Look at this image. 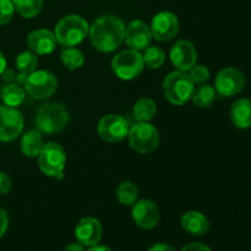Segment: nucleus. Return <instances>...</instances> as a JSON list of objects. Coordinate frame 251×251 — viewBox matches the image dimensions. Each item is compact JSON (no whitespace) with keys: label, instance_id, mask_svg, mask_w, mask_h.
Segmentation results:
<instances>
[{"label":"nucleus","instance_id":"21","mask_svg":"<svg viewBox=\"0 0 251 251\" xmlns=\"http://www.w3.org/2000/svg\"><path fill=\"white\" fill-rule=\"evenodd\" d=\"M157 113V104L151 98H140L136 100L132 108V115H134L136 123H149L154 118Z\"/></svg>","mask_w":251,"mask_h":251},{"label":"nucleus","instance_id":"11","mask_svg":"<svg viewBox=\"0 0 251 251\" xmlns=\"http://www.w3.org/2000/svg\"><path fill=\"white\" fill-rule=\"evenodd\" d=\"M24 117L16 108L0 105V142H10L21 135Z\"/></svg>","mask_w":251,"mask_h":251},{"label":"nucleus","instance_id":"31","mask_svg":"<svg viewBox=\"0 0 251 251\" xmlns=\"http://www.w3.org/2000/svg\"><path fill=\"white\" fill-rule=\"evenodd\" d=\"M12 188V181L5 172H0V194L6 195Z\"/></svg>","mask_w":251,"mask_h":251},{"label":"nucleus","instance_id":"28","mask_svg":"<svg viewBox=\"0 0 251 251\" xmlns=\"http://www.w3.org/2000/svg\"><path fill=\"white\" fill-rule=\"evenodd\" d=\"M37 65H38V59L37 55L31 50L22 51L16 58V68L19 73L29 75L33 71H36Z\"/></svg>","mask_w":251,"mask_h":251},{"label":"nucleus","instance_id":"13","mask_svg":"<svg viewBox=\"0 0 251 251\" xmlns=\"http://www.w3.org/2000/svg\"><path fill=\"white\" fill-rule=\"evenodd\" d=\"M152 36L151 28L146 22L141 20H134L125 27V43L130 49L136 51H144L151 46Z\"/></svg>","mask_w":251,"mask_h":251},{"label":"nucleus","instance_id":"7","mask_svg":"<svg viewBox=\"0 0 251 251\" xmlns=\"http://www.w3.org/2000/svg\"><path fill=\"white\" fill-rule=\"evenodd\" d=\"M145 64L140 51L125 49L112 59V70L119 78L125 81L139 77L144 71Z\"/></svg>","mask_w":251,"mask_h":251},{"label":"nucleus","instance_id":"24","mask_svg":"<svg viewBox=\"0 0 251 251\" xmlns=\"http://www.w3.org/2000/svg\"><path fill=\"white\" fill-rule=\"evenodd\" d=\"M60 59L64 66L71 71L82 68L85 64V55L75 47H64L60 51Z\"/></svg>","mask_w":251,"mask_h":251},{"label":"nucleus","instance_id":"1","mask_svg":"<svg viewBox=\"0 0 251 251\" xmlns=\"http://www.w3.org/2000/svg\"><path fill=\"white\" fill-rule=\"evenodd\" d=\"M88 36L93 48L102 53H112L124 42L125 25L114 15H104L91 25Z\"/></svg>","mask_w":251,"mask_h":251},{"label":"nucleus","instance_id":"3","mask_svg":"<svg viewBox=\"0 0 251 251\" xmlns=\"http://www.w3.org/2000/svg\"><path fill=\"white\" fill-rule=\"evenodd\" d=\"M90 25L78 15H68L56 24L54 36L63 47H75L87 37Z\"/></svg>","mask_w":251,"mask_h":251},{"label":"nucleus","instance_id":"35","mask_svg":"<svg viewBox=\"0 0 251 251\" xmlns=\"http://www.w3.org/2000/svg\"><path fill=\"white\" fill-rule=\"evenodd\" d=\"M147 251H176L173 247H171L169 244H166V243H157V244H153L151 248H150Z\"/></svg>","mask_w":251,"mask_h":251},{"label":"nucleus","instance_id":"25","mask_svg":"<svg viewBox=\"0 0 251 251\" xmlns=\"http://www.w3.org/2000/svg\"><path fill=\"white\" fill-rule=\"evenodd\" d=\"M118 201H119L122 205L124 206H132L137 201V196H139V189L131 181H122V183L118 185L117 190Z\"/></svg>","mask_w":251,"mask_h":251},{"label":"nucleus","instance_id":"36","mask_svg":"<svg viewBox=\"0 0 251 251\" xmlns=\"http://www.w3.org/2000/svg\"><path fill=\"white\" fill-rule=\"evenodd\" d=\"M64 251H86V250H85V247L77 242V243H71V244L66 245Z\"/></svg>","mask_w":251,"mask_h":251},{"label":"nucleus","instance_id":"19","mask_svg":"<svg viewBox=\"0 0 251 251\" xmlns=\"http://www.w3.org/2000/svg\"><path fill=\"white\" fill-rule=\"evenodd\" d=\"M230 122L238 129H250L251 127V100L239 98L230 107Z\"/></svg>","mask_w":251,"mask_h":251},{"label":"nucleus","instance_id":"20","mask_svg":"<svg viewBox=\"0 0 251 251\" xmlns=\"http://www.w3.org/2000/svg\"><path fill=\"white\" fill-rule=\"evenodd\" d=\"M44 146L42 132L39 130H29L21 139L22 153L29 158L38 157Z\"/></svg>","mask_w":251,"mask_h":251},{"label":"nucleus","instance_id":"5","mask_svg":"<svg viewBox=\"0 0 251 251\" xmlns=\"http://www.w3.org/2000/svg\"><path fill=\"white\" fill-rule=\"evenodd\" d=\"M129 145L135 152L149 154L159 146V132L151 123H136L129 129Z\"/></svg>","mask_w":251,"mask_h":251},{"label":"nucleus","instance_id":"14","mask_svg":"<svg viewBox=\"0 0 251 251\" xmlns=\"http://www.w3.org/2000/svg\"><path fill=\"white\" fill-rule=\"evenodd\" d=\"M169 58H171L172 64L176 66V70L186 73L194 65H196L198 51H196L193 42L188 41V39H179L172 46L171 51H169Z\"/></svg>","mask_w":251,"mask_h":251},{"label":"nucleus","instance_id":"18","mask_svg":"<svg viewBox=\"0 0 251 251\" xmlns=\"http://www.w3.org/2000/svg\"><path fill=\"white\" fill-rule=\"evenodd\" d=\"M180 226L191 235H205L210 230V222L203 213L199 211H188L180 218Z\"/></svg>","mask_w":251,"mask_h":251},{"label":"nucleus","instance_id":"15","mask_svg":"<svg viewBox=\"0 0 251 251\" xmlns=\"http://www.w3.org/2000/svg\"><path fill=\"white\" fill-rule=\"evenodd\" d=\"M152 36L158 42H169L178 34L179 20L173 12L162 11L158 12L152 19L151 26Z\"/></svg>","mask_w":251,"mask_h":251},{"label":"nucleus","instance_id":"32","mask_svg":"<svg viewBox=\"0 0 251 251\" xmlns=\"http://www.w3.org/2000/svg\"><path fill=\"white\" fill-rule=\"evenodd\" d=\"M7 226H9V217H7L6 211L0 207V239L6 232Z\"/></svg>","mask_w":251,"mask_h":251},{"label":"nucleus","instance_id":"2","mask_svg":"<svg viewBox=\"0 0 251 251\" xmlns=\"http://www.w3.org/2000/svg\"><path fill=\"white\" fill-rule=\"evenodd\" d=\"M69 120L70 114L65 105L58 102H48L37 110L34 124L43 134H56L65 129Z\"/></svg>","mask_w":251,"mask_h":251},{"label":"nucleus","instance_id":"23","mask_svg":"<svg viewBox=\"0 0 251 251\" xmlns=\"http://www.w3.org/2000/svg\"><path fill=\"white\" fill-rule=\"evenodd\" d=\"M216 98H217V91L213 86L205 83V85H200L198 88H194L193 96H191V100H193L194 105L198 108H208L215 103Z\"/></svg>","mask_w":251,"mask_h":251},{"label":"nucleus","instance_id":"27","mask_svg":"<svg viewBox=\"0 0 251 251\" xmlns=\"http://www.w3.org/2000/svg\"><path fill=\"white\" fill-rule=\"evenodd\" d=\"M144 55H142V59H144L145 66H147L149 69H159L166 61V53L162 48L159 47H151L150 46L146 50H144Z\"/></svg>","mask_w":251,"mask_h":251},{"label":"nucleus","instance_id":"10","mask_svg":"<svg viewBox=\"0 0 251 251\" xmlns=\"http://www.w3.org/2000/svg\"><path fill=\"white\" fill-rule=\"evenodd\" d=\"M129 124L122 115L108 114L100 120L97 125V131L100 139L104 141L115 144L125 140L129 134Z\"/></svg>","mask_w":251,"mask_h":251},{"label":"nucleus","instance_id":"6","mask_svg":"<svg viewBox=\"0 0 251 251\" xmlns=\"http://www.w3.org/2000/svg\"><path fill=\"white\" fill-rule=\"evenodd\" d=\"M38 166L42 173L47 176L61 179L66 166V153L63 147L56 142L44 144L41 153L38 154Z\"/></svg>","mask_w":251,"mask_h":251},{"label":"nucleus","instance_id":"4","mask_svg":"<svg viewBox=\"0 0 251 251\" xmlns=\"http://www.w3.org/2000/svg\"><path fill=\"white\" fill-rule=\"evenodd\" d=\"M163 92L169 103L174 105H183L191 100L194 82L189 74L179 70L173 71L164 78Z\"/></svg>","mask_w":251,"mask_h":251},{"label":"nucleus","instance_id":"38","mask_svg":"<svg viewBox=\"0 0 251 251\" xmlns=\"http://www.w3.org/2000/svg\"><path fill=\"white\" fill-rule=\"evenodd\" d=\"M5 69H6V59H5L4 54L1 53V50H0V75L4 73Z\"/></svg>","mask_w":251,"mask_h":251},{"label":"nucleus","instance_id":"30","mask_svg":"<svg viewBox=\"0 0 251 251\" xmlns=\"http://www.w3.org/2000/svg\"><path fill=\"white\" fill-rule=\"evenodd\" d=\"M15 6L11 0H0V25L9 24L15 15Z\"/></svg>","mask_w":251,"mask_h":251},{"label":"nucleus","instance_id":"22","mask_svg":"<svg viewBox=\"0 0 251 251\" xmlns=\"http://www.w3.org/2000/svg\"><path fill=\"white\" fill-rule=\"evenodd\" d=\"M0 97L5 105L16 108L24 103L25 98H26V91L19 83H7L0 92Z\"/></svg>","mask_w":251,"mask_h":251},{"label":"nucleus","instance_id":"9","mask_svg":"<svg viewBox=\"0 0 251 251\" xmlns=\"http://www.w3.org/2000/svg\"><path fill=\"white\" fill-rule=\"evenodd\" d=\"M247 83V77L240 69L228 66L217 73L215 86L217 95L221 97H232L242 92Z\"/></svg>","mask_w":251,"mask_h":251},{"label":"nucleus","instance_id":"33","mask_svg":"<svg viewBox=\"0 0 251 251\" xmlns=\"http://www.w3.org/2000/svg\"><path fill=\"white\" fill-rule=\"evenodd\" d=\"M181 251H212L210 247H207L203 243H190V244L185 245V247L181 249Z\"/></svg>","mask_w":251,"mask_h":251},{"label":"nucleus","instance_id":"16","mask_svg":"<svg viewBox=\"0 0 251 251\" xmlns=\"http://www.w3.org/2000/svg\"><path fill=\"white\" fill-rule=\"evenodd\" d=\"M102 225L95 217H83L75 228V237L83 247H95L102 239Z\"/></svg>","mask_w":251,"mask_h":251},{"label":"nucleus","instance_id":"12","mask_svg":"<svg viewBox=\"0 0 251 251\" xmlns=\"http://www.w3.org/2000/svg\"><path fill=\"white\" fill-rule=\"evenodd\" d=\"M131 217L135 225L145 230H151L159 223L158 206L149 199H142L132 205Z\"/></svg>","mask_w":251,"mask_h":251},{"label":"nucleus","instance_id":"29","mask_svg":"<svg viewBox=\"0 0 251 251\" xmlns=\"http://www.w3.org/2000/svg\"><path fill=\"white\" fill-rule=\"evenodd\" d=\"M189 76L193 80L194 85H205L210 80V70L205 65H194L189 70Z\"/></svg>","mask_w":251,"mask_h":251},{"label":"nucleus","instance_id":"34","mask_svg":"<svg viewBox=\"0 0 251 251\" xmlns=\"http://www.w3.org/2000/svg\"><path fill=\"white\" fill-rule=\"evenodd\" d=\"M0 76L2 77V81H4V82H6V85L7 83H14L15 80H16V73H15L12 69L6 68L4 70V73H2Z\"/></svg>","mask_w":251,"mask_h":251},{"label":"nucleus","instance_id":"17","mask_svg":"<svg viewBox=\"0 0 251 251\" xmlns=\"http://www.w3.org/2000/svg\"><path fill=\"white\" fill-rule=\"evenodd\" d=\"M56 38L49 29H36L27 36V46L36 55H46L55 50Z\"/></svg>","mask_w":251,"mask_h":251},{"label":"nucleus","instance_id":"37","mask_svg":"<svg viewBox=\"0 0 251 251\" xmlns=\"http://www.w3.org/2000/svg\"><path fill=\"white\" fill-rule=\"evenodd\" d=\"M87 251H113L110 248L105 247V245H95V247H91Z\"/></svg>","mask_w":251,"mask_h":251},{"label":"nucleus","instance_id":"8","mask_svg":"<svg viewBox=\"0 0 251 251\" xmlns=\"http://www.w3.org/2000/svg\"><path fill=\"white\" fill-rule=\"evenodd\" d=\"M58 80L48 70H36L29 74L25 83V91L34 100H47L56 92Z\"/></svg>","mask_w":251,"mask_h":251},{"label":"nucleus","instance_id":"26","mask_svg":"<svg viewBox=\"0 0 251 251\" xmlns=\"http://www.w3.org/2000/svg\"><path fill=\"white\" fill-rule=\"evenodd\" d=\"M15 10L25 19H33L41 12L44 0H11Z\"/></svg>","mask_w":251,"mask_h":251}]
</instances>
